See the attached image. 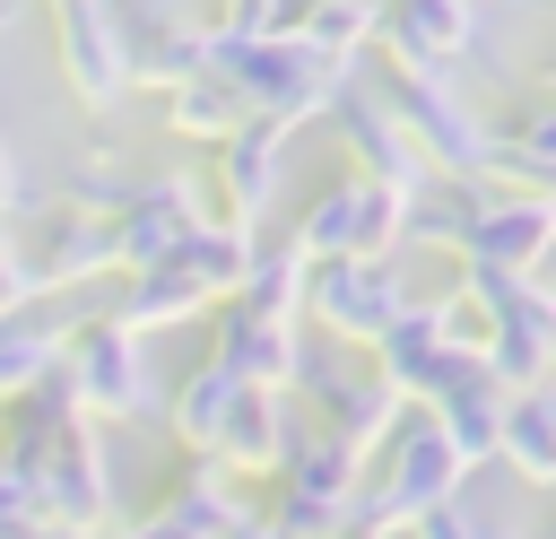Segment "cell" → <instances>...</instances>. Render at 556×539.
I'll list each match as a JSON object with an SVG mask.
<instances>
[{
  "instance_id": "10",
  "label": "cell",
  "mask_w": 556,
  "mask_h": 539,
  "mask_svg": "<svg viewBox=\"0 0 556 539\" xmlns=\"http://www.w3.org/2000/svg\"><path fill=\"white\" fill-rule=\"evenodd\" d=\"M330 130L348 139V156H356V183H382V191H400V200H417L426 183H434V165L408 148V130H400V113H391V96L382 87H365V78H348L339 87V104H330Z\"/></svg>"
},
{
  "instance_id": "35",
  "label": "cell",
  "mask_w": 556,
  "mask_h": 539,
  "mask_svg": "<svg viewBox=\"0 0 556 539\" xmlns=\"http://www.w3.org/2000/svg\"><path fill=\"white\" fill-rule=\"evenodd\" d=\"M17 191H26V183H17V156H9V139H0V217L17 209Z\"/></svg>"
},
{
  "instance_id": "6",
  "label": "cell",
  "mask_w": 556,
  "mask_h": 539,
  "mask_svg": "<svg viewBox=\"0 0 556 539\" xmlns=\"http://www.w3.org/2000/svg\"><path fill=\"white\" fill-rule=\"evenodd\" d=\"M460 478H469V461L452 452V435L434 426V409H417V417H400V435L382 443V469H374V496L391 504V522H400V530H417L426 513H443V504H460Z\"/></svg>"
},
{
  "instance_id": "11",
  "label": "cell",
  "mask_w": 556,
  "mask_h": 539,
  "mask_svg": "<svg viewBox=\"0 0 556 539\" xmlns=\"http://www.w3.org/2000/svg\"><path fill=\"white\" fill-rule=\"evenodd\" d=\"M35 504H43V522H61L70 539H96V530H104V513H113V461H104L96 417H78V426L43 452V469H35Z\"/></svg>"
},
{
  "instance_id": "15",
  "label": "cell",
  "mask_w": 556,
  "mask_h": 539,
  "mask_svg": "<svg viewBox=\"0 0 556 539\" xmlns=\"http://www.w3.org/2000/svg\"><path fill=\"white\" fill-rule=\"evenodd\" d=\"M486 17L469 0H382V52L391 70H460L478 52Z\"/></svg>"
},
{
  "instance_id": "19",
  "label": "cell",
  "mask_w": 556,
  "mask_h": 539,
  "mask_svg": "<svg viewBox=\"0 0 556 539\" xmlns=\"http://www.w3.org/2000/svg\"><path fill=\"white\" fill-rule=\"evenodd\" d=\"M504 409H513V391L504 383H486V365L478 374H460L443 400H434V426L452 435V452L478 469V461H495L504 452Z\"/></svg>"
},
{
  "instance_id": "4",
  "label": "cell",
  "mask_w": 556,
  "mask_h": 539,
  "mask_svg": "<svg viewBox=\"0 0 556 539\" xmlns=\"http://www.w3.org/2000/svg\"><path fill=\"white\" fill-rule=\"evenodd\" d=\"M400 235H408V200L382 191V183H356V174L330 183V191H313L304 217H295L304 261H391Z\"/></svg>"
},
{
  "instance_id": "7",
  "label": "cell",
  "mask_w": 556,
  "mask_h": 539,
  "mask_svg": "<svg viewBox=\"0 0 556 539\" xmlns=\"http://www.w3.org/2000/svg\"><path fill=\"white\" fill-rule=\"evenodd\" d=\"M226 78L243 87V113H252V122L304 130V122H330V104H339V87H348L356 70H330V61H313L304 43H269V52H243Z\"/></svg>"
},
{
  "instance_id": "3",
  "label": "cell",
  "mask_w": 556,
  "mask_h": 539,
  "mask_svg": "<svg viewBox=\"0 0 556 539\" xmlns=\"http://www.w3.org/2000/svg\"><path fill=\"white\" fill-rule=\"evenodd\" d=\"M408 304L417 296H408L400 261H313V278H304V322L339 348H382V330Z\"/></svg>"
},
{
  "instance_id": "40",
  "label": "cell",
  "mask_w": 556,
  "mask_h": 539,
  "mask_svg": "<svg viewBox=\"0 0 556 539\" xmlns=\"http://www.w3.org/2000/svg\"><path fill=\"white\" fill-rule=\"evenodd\" d=\"M469 9H495V0H469Z\"/></svg>"
},
{
  "instance_id": "28",
  "label": "cell",
  "mask_w": 556,
  "mask_h": 539,
  "mask_svg": "<svg viewBox=\"0 0 556 539\" xmlns=\"http://www.w3.org/2000/svg\"><path fill=\"white\" fill-rule=\"evenodd\" d=\"M304 278H313V261H304L295 226H287V235H261V243H252V278H243L235 304H252V313H269V322H295V313H304Z\"/></svg>"
},
{
  "instance_id": "12",
  "label": "cell",
  "mask_w": 556,
  "mask_h": 539,
  "mask_svg": "<svg viewBox=\"0 0 556 539\" xmlns=\"http://www.w3.org/2000/svg\"><path fill=\"white\" fill-rule=\"evenodd\" d=\"M278 183H287V130L243 122L235 139L208 148V191H217V217H226V226H252V235H261Z\"/></svg>"
},
{
  "instance_id": "36",
  "label": "cell",
  "mask_w": 556,
  "mask_h": 539,
  "mask_svg": "<svg viewBox=\"0 0 556 539\" xmlns=\"http://www.w3.org/2000/svg\"><path fill=\"white\" fill-rule=\"evenodd\" d=\"M226 539H278V522H269V513H261V504H252V513H243V522H235V530H226Z\"/></svg>"
},
{
  "instance_id": "29",
  "label": "cell",
  "mask_w": 556,
  "mask_h": 539,
  "mask_svg": "<svg viewBox=\"0 0 556 539\" xmlns=\"http://www.w3.org/2000/svg\"><path fill=\"white\" fill-rule=\"evenodd\" d=\"M495 461H513L530 487H556V383L513 391V409H504V452H495Z\"/></svg>"
},
{
  "instance_id": "21",
  "label": "cell",
  "mask_w": 556,
  "mask_h": 539,
  "mask_svg": "<svg viewBox=\"0 0 556 539\" xmlns=\"http://www.w3.org/2000/svg\"><path fill=\"white\" fill-rule=\"evenodd\" d=\"M235 400H243V383H235L226 365H208V356H200V365L174 383V400H165V426H174V443H182V452H217V435H226Z\"/></svg>"
},
{
  "instance_id": "31",
  "label": "cell",
  "mask_w": 556,
  "mask_h": 539,
  "mask_svg": "<svg viewBox=\"0 0 556 539\" xmlns=\"http://www.w3.org/2000/svg\"><path fill=\"white\" fill-rule=\"evenodd\" d=\"M35 522H43V504H35V478L0 461V539H26Z\"/></svg>"
},
{
  "instance_id": "30",
  "label": "cell",
  "mask_w": 556,
  "mask_h": 539,
  "mask_svg": "<svg viewBox=\"0 0 556 539\" xmlns=\"http://www.w3.org/2000/svg\"><path fill=\"white\" fill-rule=\"evenodd\" d=\"M61 356H70V330H61L52 313H9V322H0V400L35 391Z\"/></svg>"
},
{
  "instance_id": "5",
  "label": "cell",
  "mask_w": 556,
  "mask_h": 539,
  "mask_svg": "<svg viewBox=\"0 0 556 539\" xmlns=\"http://www.w3.org/2000/svg\"><path fill=\"white\" fill-rule=\"evenodd\" d=\"M70 391H78V409L104 426V417H148L156 409V374H148V339L139 330H122L113 313H87L78 330H70Z\"/></svg>"
},
{
  "instance_id": "34",
  "label": "cell",
  "mask_w": 556,
  "mask_h": 539,
  "mask_svg": "<svg viewBox=\"0 0 556 539\" xmlns=\"http://www.w3.org/2000/svg\"><path fill=\"white\" fill-rule=\"evenodd\" d=\"M122 539H191V530H174V522H165V513H156V504H148V513H139V522H130V530H122Z\"/></svg>"
},
{
  "instance_id": "23",
  "label": "cell",
  "mask_w": 556,
  "mask_h": 539,
  "mask_svg": "<svg viewBox=\"0 0 556 539\" xmlns=\"http://www.w3.org/2000/svg\"><path fill=\"white\" fill-rule=\"evenodd\" d=\"M295 43L313 61H330V70H356V52L382 43V0H304Z\"/></svg>"
},
{
  "instance_id": "27",
  "label": "cell",
  "mask_w": 556,
  "mask_h": 539,
  "mask_svg": "<svg viewBox=\"0 0 556 539\" xmlns=\"http://www.w3.org/2000/svg\"><path fill=\"white\" fill-rule=\"evenodd\" d=\"M252 113H243V87L226 78V70H200L191 87H174L165 96V130L174 139H200V148H217V139H235Z\"/></svg>"
},
{
  "instance_id": "33",
  "label": "cell",
  "mask_w": 556,
  "mask_h": 539,
  "mask_svg": "<svg viewBox=\"0 0 556 539\" xmlns=\"http://www.w3.org/2000/svg\"><path fill=\"white\" fill-rule=\"evenodd\" d=\"M9 313H26V287H17V252H9V235H0V322Z\"/></svg>"
},
{
  "instance_id": "8",
  "label": "cell",
  "mask_w": 556,
  "mask_h": 539,
  "mask_svg": "<svg viewBox=\"0 0 556 539\" xmlns=\"http://www.w3.org/2000/svg\"><path fill=\"white\" fill-rule=\"evenodd\" d=\"M208 217H217V209H208V183H200V174H182V165L139 174L130 209L113 217V261H122V278L165 270V261H174V243H182L191 226H208Z\"/></svg>"
},
{
  "instance_id": "26",
  "label": "cell",
  "mask_w": 556,
  "mask_h": 539,
  "mask_svg": "<svg viewBox=\"0 0 556 539\" xmlns=\"http://www.w3.org/2000/svg\"><path fill=\"white\" fill-rule=\"evenodd\" d=\"M295 17H304V0H208V43H217V70H235L243 52L295 43Z\"/></svg>"
},
{
  "instance_id": "39",
  "label": "cell",
  "mask_w": 556,
  "mask_h": 539,
  "mask_svg": "<svg viewBox=\"0 0 556 539\" xmlns=\"http://www.w3.org/2000/svg\"><path fill=\"white\" fill-rule=\"evenodd\" d=\"M539 78H547V87H556V52H547V61H539Z\"/></svg>"
},
{
  "instance_id": "22",
  "label": "cell",
  "mask_w": 556,
  "mask_h": 539,
  "mask_svg": "<svg viewBox=\"0 0 556 539\" xmlns=\"http://www.w3.org/2000/svg\"><path fill=\"white\" fill-rule=\"evenodd\" d=\"M130 191H139V156H130L113 130H96V139L78 148V165L61 174V200H70V209H87V217H122V209H130Z\"/></svg>"
},
{
  "instance_id": "24",
  "label": "cell",
  "mask_w": 556,
  "mask_h": 539,
  "mask_svg": "<svg viewBox=\"0 0 556 539\" xmlns=\"http://www.w3.org/2000/svg\"><path fill=\"white\" fill-rule=\"evenodd\" d=\"M478 209H486V183H452V174H434V183L408 200V235H400V243H426V252H469Z\"/></svg>"
},
{
  "instance_id": "17",
  "label": "cell",
  "mask_w": 556,
  "mask_h": 539,
  "mask_svg": "<svg viewBox=\"0 0 556 539\" xmlns=\"http://www.w3.org/2000/svg\"><path fill=\"white\" fill-rule=\"evenodd\" d=\"M130 26V17H122ZM200 70H217V43H208V17H139L130 26V87H191Z\"/></svg>"
},
{
  "instance_id": "38",
  "label": "cell",
  "mask_w": 556,
  "mask_h": 539,
  "mask_svg": "<svg viewBox=\"0 0 556 539\" xmlns=\"http://www.w3.org/2000/svg\"><path fill=\"white\" fill-rule=\"evenodd\" d=\"M530 539H556V513H547V522H539V530H530Z\"/></svg>"
},
{
  "instance_id": "13",
  "label": "cell",
  "mask_w": 556,
  "mask_h": 539,
  "mask_svg": "<svg viewBox=\"0 0 556 539\" xmlns=\"http://www.w3.org/2000/svg\"><path fill=\"white\" fill-rule=\"evenodd\" d=\"M295 348H304V330L295 322H269V313H252V304H208V365H226L243 391H287L295 383Z\"/></svg>"
},
{
  "instance_id": "25",
  "label": "cell",
  "mask_w": 556,
  "mask_h": 539,
  "mask_svg": "<svg viewBox=\"0 0 556 539\" xmlns=\"http://www.w3.org/2000/svg\"><path fill=\"white\" fill-rule=\"evenodd\" d=\"M104 313H113L122 330H139V339H148V330L200 322V313H208V296H200V287H191V278H182L174 261H165V270H139V278H122V296H113Z\"/></svg>"
},
{
  "instance_id": "32",
  "label": "cell",
  "mask_w": 556,
  "mask_h": 539,
  "mask_svg": "<svg viewBox=\"0 0 556 539\" xmlns=\"http://www.w3.org/2000/svg\"><path fill=\"white\" fill-rule=\"evenodd\" d=\"M417 539H521V530H504V522H478L469 504H443V513H426V522H417Z\"/></svg>"
},
{
  "instance_id": "1",
  "label": "cell",
  "mask_w": 556,
  "mask_h": 539,
  "mask_svg": "<svg viewBox=\"0 0 556 539\" xmlns=\"http://www.w3.org/2000/svg\"><path fill=\"white\" fill-rule=\"evenodd\" d=\"M52 61H61L70 104L96 130H113L130 113V96H139L130 87V26L113 0H52Z\"/></svg>"
},
{
  "instance_id": "18",
  "label": "cell",
  "mask_w": 556,
  "mask_h": 539,
  "mask_svg": "<svg viewBox=\"0 0 556 539\" xmlns=\"http://www.w3.org/2000/svg\"><path fill=\"white\" fill-rule=\"evenodd\" d=\"M174 530H191V539H226L252 504H243V487H235V469H217L208 452H182V469H174V487H165V504H156Z\"/></svg>"
},
{
  "instance_id": "37",
  "label": "cell",
  "mask_w": 556,
  "mask_h": 539,
  "mask_svg": "<svg viewBox=\"0 0 556 539\" xmlns=\"http://www.w3.org/2000/svg\"><path fill=\"white\" fill-rule=\"evenodd\" d=\"M26 539H70V530H61V522H35V530H26Z\"/></svg>"
},
{
  "instance_id": "9",
  "label": "cell",
  "mask_w": 556,
  "mask_h": 539,
  "mask_svg": "<svg viewBox=\"0 0 556 539\" xmlns=\"http://www.w3.org/2000/svg\"><path fill=\"white\" fill-rule=\"evenodd\" d=\"M9 252H17L26 304H35V296H61V287H87V278H104V270H122V261H113V217H87V209H70V200H52V209L26 226V243H9Z\"/></svg>"
},
{
  "instance_id": "2",
  "label": "cell",
  "mask_w": 556,
  "mask_h": 539,
  "mask_svg": "<svg viewBox=\"0 0 556 539\" xmlns=\"http://www.w3.org/2000/svg\"><path fill=\"white\" fill-rule=\"evenodd\" d=\"M382 96H391L408 148H417L434 174H452V183H486V122H478L469 96L452 87V70H391Z\"/></svg>"
},
{
  "instance_id": "14",
  "label": "cell",
  "mask_w": 556,
  "mask_h": 539,
  "mask_svg": "<svg viewBox=\"0 0 556 539\" xmlns=\"http://www.w3.org/2000/svg\"><path fill=\"white\" fill-rule=\"evenodd\" d=\"M304 435H313V417H304V400H295V391H243L208 461H217V469H235V478H278V469L295 461V443H304Z\"/></svg>"
},
{
  "instance_id": "16",
  "label": "cell",
  "mask_w": 556,
  "mask_h": 539,
  "mask_svg": "<svg viewBox=\"0 0 556 539\" xmlns=\"http://www.w3.org/2000/svg\"><path fill=\"white\" fill-rule=\"evenodd\" d=\"M556 252V191H486L478 209V235L460 261H486V270H513V278H539V261Z\"/></svg>"
},
{
  "instance_id": "20",
  "label": "cell",
  "mask_w": 556,
  "mask_h": 539,
  "mask_svg": "<svg viewBox=\"0 0 556 539\" xmlns=\"http://www.w3.org/2000/svg\"><path fill=\"white\" fill-rule=\"evenodd\" d=\"M252 226H226V217H208V226H191L182 243H174V270L208 296V304H226V296H243V278H252Z\"/></svg>"
}]
</instances>
